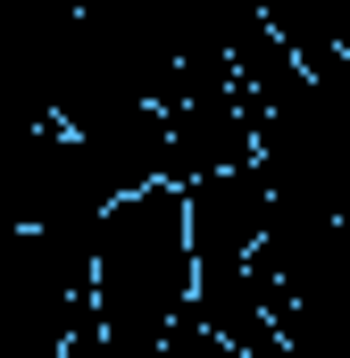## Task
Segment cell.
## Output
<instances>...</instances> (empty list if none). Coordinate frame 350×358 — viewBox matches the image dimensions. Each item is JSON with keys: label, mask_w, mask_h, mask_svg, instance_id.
I'll return each mask as SVG.
<instances>
[{"label": "cell", "mask_w": 350, "mask_h": 358, "mask_svg": "<svg viewBox=\"0 0 350 358\" xmlns=\"http://www.w3.org/2000/svg\"><path fill=\"white\" fill-rule=\"evenodd\" d=\"M200 317V250L183 183L117 192L92 234V334L108 358H159Z\"/></svg>", "instance_id": "obj_1"}]
</instances>
